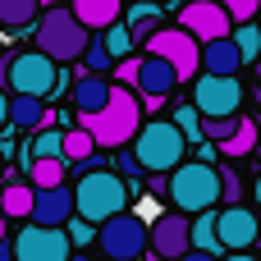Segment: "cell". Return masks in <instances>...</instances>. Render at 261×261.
I'll use <instances>...</instances> for the list:
<instances>
[{
  "instance_id": "38",
  "label": "cell",
  "mask_w": 261,
  "mask_h": 261,
  "mask_svg": "<svg viewBox=\"0 0 261 261\" xmlns=\"http://www.w3.org/2000/svg\"><path fill=\"white\" fill-rule=\"evenodd\" d=\"M5 124H9V92L0 87V128H5Z\"/></svg>"
},
{
  "instance_id": "19",
  "label": "cell",
  "mask_w": 261,
  "mask_h": 261,
  "mask_svg": "<svg viewBox=\"0 0 261 261\" xmlns=\"http://www.w3.org/2000/svg\"><path fill=\"white\" fill-rule=\"evenodd\" d=\"M9 119H14V128H41L50 115H46V106H41V96H28V92H14L9 96Z\"/></svg>"
},
{
  "instance_id": "24",
  "label": "cell",
  "mask_w": 261,
  "mask_h": 261,
  "mask_svg": "<svg viewBox=\"0 0 261 261\" xmlns=\"http://www.w3.org/2000/svg\"><path fill=\"white\" fill-rule=\"evenodd\" d=\"M156 28H161L156 5H133V9H128V32H133V41H147Z\"/></svg>"
},
{
  "instance_id": "4",
  "label": "cell",
  "mask_w": 261,
  "mask_h": 261,
  "mask_svg": "<svg viewBox=\"0 0 261 261\" xmlns=\"http://www.w3.org/2000/svg\"><path fill=\"white\" fill-rule=\"evenodd\" d=\"M87 41H92V28H87L69 5H64V9H46V14L37 18V50H46L55 64L83 60Z\"/></svg>"
},
{
  "instance_id": "17",
  "label": "cell",
  "mask_w": 261,
  "mask_h": 261,
  "mask_svg": "<svg viewBox=\"0 0 261 261\" xmlns=\"http://www.w3.org/2000/svg\"><path fill=\"white\" fill-rule=\"evenodd\" d=\"M110 92H115V83L106 78V73H83L78 83H73V106H78V115H92V110H101L106 101H110Z\"/></svg>"
},
{
  "instance_id": "28",
  "label": "cell",
  "mask_w": 261,
  "mask_h": 261,
  "mask_svg": "<svg viewBox=\"0 0 261 261\" xmlns=\"http://www.w3.org/2000/svg\"><path fill=\"white\" fill-rule=\"evenodd\" d=\"M28 156L37 161V156H64V133L60 128H37V138H32V147H28Z\"/></svg>"
},
{
  "instance_id": "34",
  "label": "cell",
  "mask_w": 261,
  "mask_h": 261,
  "mask_svg": "<svg viewBox=\"0 0 261 261\" xmlns=\"http://www.w3.org/2000/svg\"><path fill=\"white\" fill-rule=\"evenodd\" d=\"M239 193H243L239 174H234L229 165H220V202H239Z\"/></svg>"
},
{
  "instance_id": "27",
  "label": "cell",
  "mask_w": 261,
  "mask_h": 261,
  "mask_svg": "<svg viewBox=\"0 0 261 261\" xmlns=\"http://www.w3.org/2000/svg\"><path fill=\"white\" fill-rule=\"evenodd\" d=\"M101 46H106V50H110L115 60H124V55H128V50H133L138 41H133V32H128V23H119V18H115V23L106 28V37H101Z\"/></svg>"
},
{
  "instance_id": "1",
  "label": "cell",
  "mask_w": 261,
  "mask_h": 261,
  "mask_svg": "<svg viewBox=\"0 0 261 261\" xmlns=\"http://www.w3.org/2000/svg\"><path fill=\"white\" fill-rule=\"evenodd\" d=\"M83 128L96 138V147H124V142H133V133L142 128V106L128 92V83H115L110 101L101 110L83 115Z\"/></svg>"
},
{
  "instance_id": "35",
  "label": "cell",
  "mask_w": 261,
  "mask_h": 261,
  "mask_svg": "<svg viewBox=\"0 0 261 261\" xmlns=\"http://www.w3.org/2000/svg\"><path fill=\"white\" fill-rule=\"evenodd\" d=\"M138 69H142V60H138V55H124V60H119V73H115V83H138Z\"/></svg>"
},
{
  "instance_id": "44",
  "label": "cell",
  "mask_w": 261,
  "mask_h": 261,
  "mask_svg": "<svg viewBox=\"0 0 261 261\" xmlns=\"http://www.w3.org/2000/svg\"><path fill=\"white\" fill-rule=\"evenodd\" d=\"M0 170H5V156H0Z\"/></svg>"
},
{
  "instance_id": "20",
  "label": "cell",
  "mask_w": 261,
  "mask_h": 261,
  "mask_svg": "<svg viewBox=\"0 0 261 261\" xmlns=\"http://www.w3.org/2000/svg\"><path fill=\"white\" fill-rule=\"evenodd\" d=\"M41 18V0H0V28L5 32H23Z\"/></svg>"
},
{
  "instance_id": "40",
  "label": "cell",
  "mask_w": 261,
  "mask_h": 261,
  "mask_svg": "<svg viewBox=\"0 0 261 261\" xmlns=\"http://www.w3.org/2000/svg\"><path fill=\"white\" fill-rule=\"evenodd\" d=\"M5 229H9V216L0 211V243H5Z\"/></svg>"
},
{
  "instance_id": "12",
  "label": "cell",
  "mask_w": 261,
  "mask_h": 261,
  "mask_svg": "<svg viewBox=\"0 0 261 261\" xmlns=\"http://www.w3.org/2000/svg\"><path fill=\"white\" fill-rule=\"evenodd\" d=\"M188 248H193V220L184 211H170V216L151 220V252H156V261H179Z\"/></svg>"
},
{
  "instance_id": "15",
  "label": "cell",
  "mask_w": 261,
  "mask_h": 261,
  "mask_svg": "<svg viewBox=\"0 0 261 261\" xmlns=\"http://www.w3.org/2000/svg\"><path fill=\"white\" fill-rule=\"evenodd\" d=\"M73 216H78V206H73V188L69 184L37 188V197H32V220L37 225H69Z\"/></svg>"
},
{
  "instance_id": "14",
  "label": "cell",
  "mask_w": 261,
  "mask_h": 261,
  "mask_svg": "<svg viewBox=\"0 0 261 261\" xmlns=\"http://www.w3.org/2000/svg\"><path fill=\"white\" fill-rule=\"evenodd\" d=\"M133 87L147 96V106H151V110H161V101H165V96L179 87V73H174V64H170L165 55H151V50H147V55H142V69H138V83H133Z\"/></svg>"
},
{
  "instance_id": "25",
  "label": "cell",
  "mask_w": 261,
  "mask_h": 261,
  "mask_svg": "<svg viewBox=\"0 0 261 261\" xmlns=\"http://www.w3.org/2000/svg\"><path fill=\"white\" fill-rule=\"evenodd\" d=\"M64 184V156H37L32 161V188H50Z\"/></svg>"
},
{
  "instance_id": "13",
  "label": "cell",
  "mask_w": 261,
  "mask_h": 261,
  "mask_svg": "<svg viewBox=\"0 0 261 261\" xmlns=\"http://www.w3.org/2000/svg\"><path fill=\"white\" fill-rule=\"evenodd\" d=\"M216 229H220V243H225V252L257 248V239H261V220L248 211V206H239V202H229L225 211H216Z\"/></svg>"
},
{
  "instance_id": "18",
  "label": "cell",
  "mask_w": 261,
  "mask_h": 261,
  "mask_svg": "<svg viewBox=\"0 0 261 261\" xmlns=\"http://www.w3.org/2000/svg\"><path fill=\"white\" fill-rule=\"evenodd\" d=\"M69 9H73L92 32H106V28L124 14V0H69Z\"/></svg>"
},
{
  "instance_id": "37",
  "label": "cell",
  "mask_w": 261,
  "mask_h": 261,
  "mask_svg": "<svg viewBox=\"0 0 261 261\" xmlns=\"http://www.w3.org/2000/svg\"><path fill=\"white\" fill-rule=\"evenodd\" d=\"M179 261H220V257H216V252H202V248H188Z\"/></svg>"
},
{
  "instance_id": "7",
  "label": "cell",
  "mask_w": 261,
  "mask_h": 261,
  "mask_svg": "<svg viewBox=\"0 0 261 261\" xmlns=\"http://www.w3.org/2000/svg\"><path fill=\"white\" fill-rule=\"evenodd\" d=\"M5 87L9 92H28V96H50L55 83H60V64L46 55V50H23V55H9L5 69H0Z\"/></svg>"
},
{
  "instance_id": "32",
  "label": "cell",
  "mask_w": 261,
  "mask_h": 261,
  "mask_svg": "<svg viewBox=\"0 0 261 261\" xmlns=\"http://www.w3.org/2000/svg\"><path fill=\"white\" fill-rule=\"evenodd\" d=\"M64 229H69V243H73V248H87V243L96 239V229H92V220H83V216H78V220H69Z\"/></svg>"
},
{
  "instance_id": "5",
  "label": "cell",
  "mask_w": 261,
  "mask_h": 261,
  "mask_svg": "<svg viewBox=\"0 0 261 261\" xmlns=\"http://www.w3.org/2000/svg\"><path fill=\"white\" fill-rule=\"evenodd\" d=\"M128 179L124 174H110V170H87L83 179H78V188H73V206H78V216L83 220H92V225H101V220H110L115 211H124L128 206Z\"/></svg>"
},
{
  "instance_id": "2",
  "label": "cell",
  "mask_w": 261,
  "mask_h": 261,
  "mask_svg": "<svg viewBox=\"0 0 261 261\" xmlns=\"http://www.w3.org/2000/svg\"><path fill=\"white\" fill-rule=\"evenodd\" d=\"M165 197H170L174 211H184V216H197V211L216 206V202H220V165H211V161H179V165L170 170Z\"/></svg>"
},
{
  "instance_id": "10",
  "label": "cell",
  "mask_w": 261,
  "mask_h": 261,
  "mask_svg": "<svg viewBox=\"0 0 261 261\" xmlns=\"http://www.w3.org/2000/svg\"><path fill=\"white\" fill-rule=\"evenodd\" d=\"M193 106L197 115H239L243 106V83L234 73H211L202 69V78L193 83Z\"/></svg>"
},
{
  "instance_id": "43",
  "label": "cell",
  "mask_w": 261,
  "mask_h": 261,
  "mask_svg": "<svg viewBox=\"0 0 261 261\" xmlns=\"http://www.w3.org/2000/svg\"><path fill=\"white\" fill-rule=\"evenodd\" d=\"M257 83H261V64H257Z\"/></svg>"
},
{
  "instance_id": "22",
  "label": "cell",
  "mask_w": 261,
  "mask_h": 261,
  "mask_svg": "<svg viewBox=\"0 0 261 261\" xmlns=\"http://www.w3.org/2000/svg\"><path fill=\"white\" fill-rule=\"evenodd\" d=\"M32 197H37V188L32 184H5V193H0V211L9 216V220H23V216H32Z\"/></svg>"
},
{
  "instance_id": "23",
  "label": "cell",
  "mask_w": 261,
  "mask_h": 261,
  "mask_svg": "<svg viewBox=\"0 0 261 261\" xmlns=\"http://www.w3.org/2000/svg\"><path fill=\"white\" fill-rule=\"evenodd\" d=\"M193 248H202V252H225V243H220V229H216V206H206V211H197V220H193Z\"/></svg>"
},
{
  "instance_id": "6",
  "label": "cell",
  "mask_w": 261,
  "mask_h": 261,
  "mask_svg": "<svg viewBox=\"0 0 261 261\" xmlns=\"http://www.w3.org/2000/svg\"><path fill=\"white\" fill-rule=\"evenodd\" d=\"M96 243H101L106 261H138L147 248H151V225L124 206V211H115L110 220H101Z\"/></svg>"
},
{
  "instance_id": "11",
  "label": "cell",
  "mask_w": 261,
  "mask_h": 261,
  "mask_svg": "<svg viewBox=\"0 0 261 261\" xmlns=\"http://www.w3.org/2000/svg\"><path fill=\"white\" fill-rule=\"evenodd\" d=\"M179 28H188L197 41H216V37H229L234 32V18L220 0H188L179 9Z\"/></svg>"
},
{
  "instance_id": "8",
  "label": "cell",
  "mask_w": 261,
  "mask_h": 261,
  "mask_svg": "<svg viewBox=\"0 0 261 261\" xmlns=\"http://www.w3.org/2000/svg\"><path fill=\"white\" fill-rule=\"evenodd\" d=\"M142 46H147L151 55H165V60L174 64L179 83L197 78V64H202V41H197L188 28H156V32H151Z\"/></svg>"
},
{
  "instance_id": "33",
  "label": "cell",
  "mask_w": 261,
  "mask_h": 261,
  "mask_svg": "<svg viewBox=\"0 0 261 261\" xmlns=\"http://www.w3.org/2000/svg\"><path fill=\"white\" fill-rule=\"evenodd\" d=\"M225 9H229V18L234 23H248V18H257V9H261V0H220Z\"/></svg>"
},
{
  "instance_id": "39",
  "label": "cell",
  "mask_w": 261,
  "mask_h": 261,
  "mask_svg": "<svg viewBox=\"0 0 261 261\" xmlns=\"http://www.w3.org/2000/svg\"><path fill=\"white\" fill-rule=\"evenodd\" d=\"M225 261H261V257H252V248H243V252H229Z\"/></svg>"
},
{
  "instance_id": "36",
  "label": "cell",
  "mask_w": 261,
  "mask_h": 261,
  "mask_svg": "<svg viewBox=\"0 0 261 261\" xmlns=\"http://www.w3.org/2000/svg\"><path fill=\"white\" fill-rule=\"evenodd\" d=\"M115 165H119V174H124V179H138V174H142V165H138V156H133V151H128V156H115Z\"/></svg>"
},
{
  "instance_id": "9",
  "label": "cell",
  "mask_w": 261,
  "mask_h": 261,
  "mask_svg": "<svg viewBox=\"0 0 261 261\" xmlns=\"http://www.w3.org/2000/svg\"><path fill=\"white\" fill-rule=\"evenodd\" d=\"M73 243L64 234V225H28L14 234V261H69Z\"/></svg>"
},
{
  "instance_id": "16",
  "label": "cell",
  "mask_w": 261,
  "mask_h": 261,
  "mask_svg": "<svg viewBox=\"0 0 261 261\" xmlns=\"http://www.w3.org/2000/svg\"><path fill=\"white\" fill-rule=\"evenodd\" d=\"M239 64H243V50H239L234 32L216 37V41H202V69H211V73H239Z\"/></svg>"
},
{
  "instance_id": "31",
  "label": "cell",
  "mask_w": 261,
  "mask_h": 261,
  "mask_svg": "<svg viewBox=\"0 0 261 261\" xmlns=\"http://www.w3.org/2000/svg\"><path fill=\"white\" fill-rule=\"evenodd\" d=\"M83 60H87V69H92V73H106V69L115 64V55H110V50H106L101 41H87V50H83Z\"/></svg>"
},
{
  "instance_id": "29",
  "label": "cell",
  "mask_w": 261,
  "mask_h": 261,
  "mask_svg": "<svg viewBox=\"0 0 261 261\" xmlns=\"http://www.w3.org/2000/svg\"><path fill=\"white\" fill-rule=\"evenodd\" d=\"M234 41H239V50H243V60H261V28L252 23V18L234 28Z\"/></svg>"
},
{
  "instance_id": "21",
  "label": "cell",
  "mask_w": 261,
  "mask_h": 261,
  "mask_svg": "<svg viewBox=\"0 0 261 261\" xmlns=\"http://www.w3.org/2000/svg\"><path fill=\"white\" fill-rule=\"evenodd\" d=\"M257 142H261V128H257V119H239V128L220 142V156H229V161H239V156H252L257 151Z\"/></svg>"
},
{
  "instance_id": "41",
  "label": "cell",
  "mask_w": 261,
  "mask_h": 261,
  "mask_svg": "<svg viewBox=\"0 0 261 261\" xmlns=\"http://www.w3.org/2000/svg\"><path fill=\"white\" fill-rule=\"evenodd\" d=\"M69 261H92V257H87V252H78V257H69Z\"/></svg>"
},
{
  "instance_id": "3",
  "label": "cell",
  "mask_w": 261,
  "mask_h": 261,
  "mask_svg": "<svg viewBox=\"0 0 261 261\" xmlns=\"http://www.w3.org/2000/svg\"><path fill=\"white\" fill-rule=\"evenodd\" d=\"M133 156H138L142 174H170L188 156V138L174 119H147L133 133Z\"/></svg>"
},
{
  "instance_id": "26",
  "label": "cell",
  "mask_w": 261,
  "mask_h": 261,
  "mask_svg": "<svg viewBox=\"0 0 261 261\" xmlns=\"http://www.w3.org/2000/svg\"><path fill=\"white\" fill-rule=\"evenodd\" d=\"M96 156V138L87 128H69L64 133V161H92Z\"/></svg>"
},
{
  "instance_id": "30",
  "label": "cell",
  "mask_w": 261,
  "mask_h": 261,
  "mask_svg": "<svg viewBox=\"0 0 261 261\" xmlns=\"http://www.w3.org/2000/svg\"><path fill=\"white\" fill-rule=\"evenodd\" d=\"M174 124L184 128V138H188V142H202V119H197V106H193V101L174 110Z\"/></svg>"
},
{
  "instance_id": "42",
  "label": "cell",
  "mask_w": 261,
  "mask_h": 261,
  "mask_svg": "<svg viewBox=\"0 0 261 261\" xmlns=\"http://www.w3.org/2000/svg\"><path fill=\"white\" fill-rule=\"evenodd\" d=\"M257 197H261V179H257Z\"/></svg>"
},
{
  "instance_id": "45",
  "label": "cell",
  "mask_w": 261,
  "mask_h": 261,
  "mask_svg": "<svg viewBox=\"0 0 261 261\" xmlns=\"http://www.w3.org/2000/svg\"><path fill=\"white\" fill-rule=\"evenodd\" d=\"M257 248H261V239H257Z\"/></svg>"
}]
</instances>
